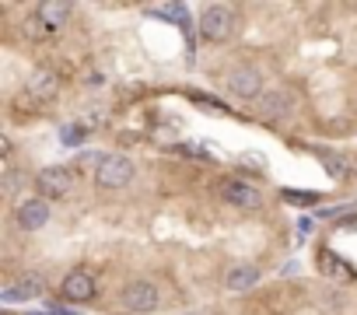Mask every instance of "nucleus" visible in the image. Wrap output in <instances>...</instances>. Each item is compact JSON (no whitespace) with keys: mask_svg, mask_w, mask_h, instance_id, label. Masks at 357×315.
I'll return each instance as SVG.
<instances>
[{"mask_svg":"<svg viewBox=\"0 0 357 315\" xmlns=\"http://www.w3.org/2000/svg\"><path fill=\"white\" fill-rule=\"evenodd\" d=\"M119 305L126 312H154L161 305V294H158V287L151 280H130L123 287V294H119Z\"/></svg>","mask_w":357,"mask_h":315,"instance_id":"nucleus-3","label":"nucleus"},{"mask_svg":"<svg viewBox=\"0 0 357 315\" xmlns=\"http://www.w3.org/2000/svg\"><path fill=\"white\" fill-rule=\"evenodd\" d=\"M70 4L67 0H43V4L36 8V25H39V32H56V29H63L67 25V18H70Z\"/></svg>","mask_w":357,"mask_h":315,"instance_id":"nucleus-8","label":"nucleus"},{"mask_svg":"<svg viewBox=\"0 0 357 315\" xmlns=\"http://www.w3.org/2000/svg\"><path fill=\"white\" fill-rule=\"evenodd\" d=\"M63 140H67V144H77V140H81V130H77V126H70V130H67V137H63Z\"/></svg>","mask_w":357,"mask_h":315,"instance_id":"nucleus-14","label":"nucleus"},{"mask_svg":"<svg viewBox=\"0 0 357 315\" xmlns=\"http://www.w3.org/2000/svg\"><path fill=\"white\" fill-rule=\"evenodd\" d=\"M56 91H60V81H56V74H53V70H36V77L29 81V98H32V102H39V105L53 102V98H56Z\"/></svg>","mask_w":357,"mask_h":315,"instance_id":"nucleus-10","label":"nucleus"},{"mask_svg":"<svg viewBox=\"0 0 357 315\" xmlns=\"http://www.w3.org/2000/svg\"><path fill=\"white\" fill-rule=\"evenodd\" d=\"M95 273L91 270H70L67 277H63V284H60V294L67 298V301H77V305H88L91 298H95Z\"/></svg>","mask_w":357,"mask_h":315,"instance_id":"nucleus-7","label":"nucleus"},{"mask_svg":"<svg viewBox=\"0 0 357 315\" xmlns=\"http://www.w3.org/2000/svg\"><path fill=\"white\" fill-rule=\"evenodd\" d=\"M130 179H133V162H130V158H123V154L98 158V169H95V186L98 190L112 193V190L130 186Z\"/></svg>","mask_w":357,"mask_h":315,"instance_id":"nucleus-1","label":"nucleus"},{"mask_svg":"<svg viewBox=\"0 0 357 315\" xmlns=\"http://www.w3.org/2000/svg\"><path fill=\"white\" fill-rule=\"evenodd\" d=\"M43 294V280L36 277V273H29L25 280H18L15 287H8L4 291V301H22V298H39Z\"/></svg>","mask_w":357,"mask_h":315,"instance_id":"nucleus-12","label":"nucleus"},{"mask_svg":"<svg viewBox=\"0 0 357 315\" xmlns=\"http://www.w3.org/2000/svg\"><path fill=\"white\" fill-rule=\"evenodd\" d=\"M287 109V95H280V91H273V95H263L259 98V116H277V112H284Z\"/></svg>","mask_w":357,"mask_h":315,"instance_id":"nucleus-13","label":"nucleus"},{"mask_svg":"<svg viewBox=\"0 0 357 315\" xmlns=\"http://www.w3.org/2000/svg\"><path fill=\"white\" fill-rule=\"evenodd\" d=\"M218 193H221L225 203H231V207H238V210H252V207L263 203V193H259L252 183H245V179H221Z\"/></svg>","mask_w":357,"mask_h":315,"instance_id":"nucleus-5","label":"nucleus"},{"mask_svg":"<svg viewBox=\"0 0 357 315\" xmlns=\"http://www.w3.org/2000/svg\"><path fill=\"white\" fill-rule=\"evenodd\" d=\"M15 221H18V228H22V231H39V228L50 221V203H46L43 197H32V200L18 203Z\"/></svg>","mask_w":357,"mask_h":315,"instance_id":"nucleus-9","label":"nucleus"},{"mask_svg":"<svg viewBox=\"0 0 357 315\" xmlns=\"http://www.w3.org/2000/svg\"><path fill=\"white\" fill-rule=\"evenodd\" d=\"M235 29V11L225 8V4H211L200 11V36L207 43H225Z\"/></svg>","mask_w":357,"mask_h":315,"instance_id":"nucleus-2","label":"nucleus"},{"mask_svg":"<svg viewBox=\"0 0 357 315\" xmlns=\"http://www.w3.org/2000/svg\"><path fill=\"white\" fill-rule=\"evenodd\" d=\"M36 193L50 203V200H63L70 193V172L60 169V165H50V169H39L36 172Z\"/></svg>","mask_w":357,"mask_h":315,"instance_id":"nucleus-4","label":"nucleus"},{"mask_svg":"<svg viewBox=\"0 0 357 315\" xmlns=\"http://www.w3.org/2000/svg\"><path fill=\"white\" fill-rule=\"evenodd\" d=\"M225 84H228V91L231 95H238V98H263V74L256 70V67H235V70H228V77H225Z\"/></svg>","mask_w":357,"mask_h":315,"instance_id":"nucleus-6","label":"nucleus"},{"mask_svg":"<svg viewBox=\"0 0 357 315\" xmlns=\"http://www.w3.org/2000/svg\"><path fill=\"white\" fill-rule=\"evenodd\" d=\"M256 284H259V266H252V263H238V266H231L225 273V287L228 291H252Z\"/></svg>","mask_w":357,"mask_h":315,"instance_id":"nucleus-11","label":"nucleus"}]
</instances>
